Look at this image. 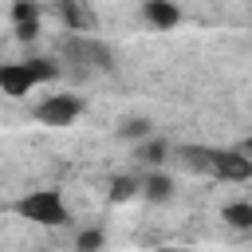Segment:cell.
I'll use <instances>...</instances> for the list:
<instances>
[{
  "mask_svg": "<svg viewBox=\"0 0 252 252\" xmlns=\"http://www.w3.org/2000/svg\"><path fill=\"white\" fill-rule=\"evenodd\" d=\"M12 28L16 39L32 43L39 35V0H12Z\"/></svg>",
  "mask_w": 252,
  "mask_h": 252,
  "instance_id": "obj_6",
  "label": "cell"
},
{
  "mask_svg": "<svg viewBox=\"0 0 252 252\" xmlns=\"http://www.w3.org/2000/svg\"><path fill=\"white\" fill-rule=\"evenodd\" d=\"M173 252H189V248H173Z\"/></svg>",
  "mask_w": 252,
  "mask_h": 252,
  "instance_id": "obj_18",
  "label": "cell"
},
{
  "mask_svg": "<svg viewBox=\"0 0 252 252\" xmlns=\"http://www.w3.org/2000/svg\"><path fill=\"white\" fill-rule=\"evenodd\" d=\"M220 220L228 228H236V232H248L252 228V201H228L220 209Z\"/></svg>",
  "mask_w": 252,
  "mask_h": 252,
  "instance_id": "obj_10",
  "label": "cell"
},
{
  "mask_svg": "<svg viewBox=\"0 0 252 252\" xmlns=\"http://www.w3.org/2000/svg\"><path fill=\"white\" fill-rule=\"evenodd\" d=\"M35 87H39V83H35L28 59H20V63H0V91H4L8 98H24V94H32Z\"/></svg>",
  "mask_w": 252,
  "mask_h": 252,
  "instance_id": "obj_5",
  "label": "cell"
},
{
  "mask_svg": "<svg viewBox=\"0 0 252 252\" xmlns=\"http://www.w3.org/2000/svg\"><path fill=\"white\" fill-rule=\"evenodd\" d=\"M102 244H106L102 228H83V232L75 236V248H79V252H98Z\"/></svg>",
  "mask_w": 252,
  "mask_h": 252,
  "instance_id": "obj_15",
  "label": "cell"
},
{
  "mask_svg": "<svg viewBox=\"0 0 252 252\" xmlns=\"http://www.w3.org/2000/svg\"><path fill=\"white\" fill-rule=\"evenodd\" d=\"M55 12H59V20H63L67 32H87V24H91V16L83 12L79 0H55Z\"/></svg>",
  "mask_w": 252,
  "mask_h": 252,
  "instance_id": "obj_9",
  "label": "cell"
},
{
  "mask_svg": "<svg viewBox=\"0 0 252 252\" xmlns=\"http://www.w3.org/2000/svg\"><path fill=\"white\" fill-rule=\"evenodd\" d=\"M134 197H142V177H130V173H122V177H114V181H110V201H114V205H122V201H134Z\"/></svg>",
  "mask_w": 252,
  "mask_h": 252,
  "instance_id": "obj_11",
  "label": "cell"
},
{
  "mask_svg": "<svg viewBox=\"0 0 252 252\" xmlns=\"http://www.w3.org/2000/svg\"><path fill=\"white\" fill-rule=\"evenodd\" d=\"M150 252H173V248H150Z\"/></svg>",
  "mask_w": 252,
  "mask_h": 252,
  "instance_id": "obj_17",
  "label": "cell"
},
{
  "mask_svg": "<svg viewBox=\"0 0 252 252\" xmlns=\"http://www.w3.org/2000/svg\"><path fill=\"white\" fill-rule=\"evenodd\" d=\"M209 173L220 177V181H248L252 177V154H244V150H213Z\"/></svg>",
  "mask_w": 252,
  "mask_h": 252,
  "instance_id": "obj_4",
  "label": "cell"
},
{
  "mask_svg": "<svg viewBox=\"0 0 252 252\" xmlns=\"http://www.w3.org/2000/svg\"><path fill=\"white\" fill-rule=\"evenodd\" d=\"M79 114H83L79 94H47L43 102H35V118L47 126H71Z\"/></svg>",
  "mask_w": 252,
  "mask_h": 252,
  "instance_id": "obj_3",
  "label": "cell"
},
{
  "mask_svg": "<svg viewBox=\"0 0 252 252\" xmlns=\"http://www.w3.org/2000/svg\"><path fill=\"white\" fill-rule=\"evenodd\" d=\"M16 213L24 220H32V224H43V228H59V224L71 220L59 189H32V193H24L16 201Z\"/></svg>",
  "mask_w": 252,
  "mask_h": 252,
  "instance_id": "obj_2",
  "label": "cell"
},
{
  "mask_svg": "<svg viewBox=\"0 0 252 252\" xmlns=\"http://www.w3.org/2000/svg\"><path fill=\"white\" fill-rule=\"evenodd\" d=\"M244 154H252V134H248V142H244Z\"/></svg>",
  "mask_w": 252,
  "mask_h": 252,
  "instance_id": "obj_16",
  "label": "cell"
},
{
  "mask_svg": "<svg viewBox=\"0 0 252 252\" xmlns=\"http://www.w3.org/2000/svg\"><path fill=\"white\" fill-rule=\"evenodd\" d=\"M142 197L150 201V205H165V201H173V177L169 173H150V177H142Z\"/></svg>",
  "mask_w": 252,
  "mask_h": 252,
  "instance_id": "obj_8",
  "label": "cell"
},
{
  "mask_svg": "<svg viewBox=\"0 0 252 252\" xmlns=\"http://www.w3.org/2000/svg\"><path fill=\"white\" fill-rule=\"evenodd\" d=\"M165 154H169V146H165L161 138H154V134L138 142V161H146V165H161Z\"/></svg>",
  "mask_w": 252,
  "mask_h": 252,
  "instance_id": "obj_12",
  "label": "cell"
},
{
  "mask_svg": "<svg viewBox=\"0 0 252 252\" xmlns=\"http://www.w3.org/2000/svg\"><path fill=\"white\" fill-rule=\"evenodd\" d=\"M154 130H150V122L146 118H122L118 122V138H126V142H142V138H150Z\"/></svg>",
  "mask_w": 252,
  "mask_h": 252,
  "instance_id": "obj_14",
  "label": "cell"
},
{
  "mask_svg": "<svg viewBox=\"0 0 252 252\" xmlns=\"http://www.w3.org/2000/svg\"><path fill=\"white\" fill-rule=\"evenodd\" d=\"M209 161H213V150L209 146H185L181 150V165L193 169V173H209Z\"/></svg>",
  "mask_w": 252,
  "mask_h": 252,
  "instance_id": "obj_13",
  "label": "cell"
},
{
  "mask_svg": "<svg viewBox=\"0 0 252 252\" xmlns=\"http://www.w3.org/2000/svg\"><path fill=\"white\" fill-rule=\"evenodd\" d=\"M142 20L158 32H173L181 24V8L173 0H142Z\"/></svg>",
  "mask_w": 252,
  "mask_h": 252,
  "instance_id": "obj_7",
  "label": "cell"
},
{
  "mask_svg": "<svg viewBox=\"0 0 252 252\" xmlns=\"http://www.w3.org/2000/svg\"><path fill=\"white\" fill-rule=\"evenodd\" d=\"M59 55H63L59 67L71 71V75H79V79H87V75H110L114 71V47L106 39H98V35H87V32H71L63 39Z\"/></svg>",
  "mask_w": 252,
  "mask_h": 252,
  "instance_id": "obj_1",
  "label": "cell"
}]
</instances>
